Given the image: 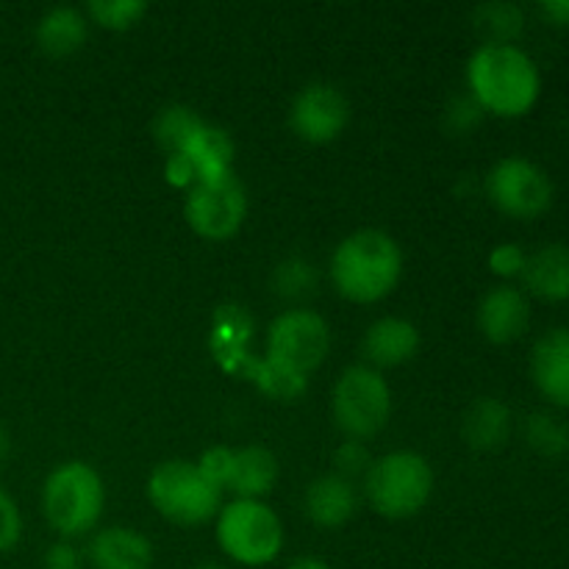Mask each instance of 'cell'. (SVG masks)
Listing matches in <instances>:
<instances>
[{
  "label": "cell",
  "instance_id": "obj_1",
  "mask_svg": "<svg viewBox=\"0 0 569 569\" xmlns=\"http://www.w3.org/2000/svg\"><path fill=\"white\" fill-rule=\"evenodd\" d=\"M470 94L483 111L522 117L542 92V76L531 56L517 44H481L467 64Z\"/></svg>",
  "mask_w": 569,
  "mask_h": 569
},
{
  "label": "cell",
  "instance_id": "obj_2",
  "mask_svg": "<svg viewBox=\"0 0 569 569\" xmlns=\"http://www.w3.org/2000/svg\"><path fill=\"white\" fill-rule=\"evenodd\" d=\"M403 253L383 231H356L339 242L331 259V278L339 295L353 303H376L400 281Z\"/></svg>",
  "mask_w": 569,
  "mask_h": 569
},
{
  "label": "cell",
  "instance_id": "obj_3",
  "mask_svg": "<svg viewBox=\"0 0 569 569\" xmlns=\"http://www.w3.org/2000/svg\"><path fill=\"white\" fill-rule=\"evenodd\" d=\"M372 509L387 520H406L426 509L433 492V470L420 453L400 450L372 461L365 476Z\"/></svg>",
  "mask_w": 569,
  "mask_h": 569
},
{
  "label": "cell",
  "instance_id": "obj_4",
  "mask_svg": "<svg viewBox=\"0 0 569 569\" xmlns=\"http://www.w3.org/2000/svg\"><path fill=\"white\" fill-rule=\"evenodd\" d=\"M106 492L98 472L83 461H67L56 467L42 489V509L50 528L72 539L89 533L100 520Z\"/></svg>",
  "mask_w": 569,
  "mask_h": 569
},
{
  "label": "cell",
  "instance_id": "obj_5",
  "mask_svg": "<svg viewBox=\"0 0 569 569\" xmlns=\"http://www.w3.org/2000/svg\"><path fill=\"white\" fill-rule=\"evenodd\" d=\"M217 542L242 567H264L283 550V526L261 500H233L220 511Z\"/></svg>",
  "mask_w": 569,
  "mask_h": 569
},
{
  "label": "cell",
  "instance_id": "obj_6",
  "mask_svg": "<svg viewBox=\"0 0 569 569\" xmlns=\"http://www.w3.org/2000/svg\"><path fill=\"white\" fill-rule=\"evenodd\" d=\"M148 498L164 520L200 526L217 515L222 492L200 476L192 461H164L150 472Z\"/></svg>",
  "mask_w": 569,
  "mask_h": 569
},
{
  "label": "cell",
  "instance_id": "obj_7",
  "mask_svg": "<svg viewBox=\"0 0 569 569\" xmlns=\"http://www.w3.org/2000/svg\"><path fill=\"white\" fill-rule=\"evenodd\" d=\"M392 415V392L383 376L372 367H350L333 389V417L348 439H370Z\"/></svg>",
  "mask_w": 569,
  "mask_h": 569
},
{
  "label": "cell",
  "instance_id": "obj_8",
  "mask_svg": "<svg viewBox=\"0 0 569 569\" xmlns=\"http://www.w3.org/2000/svg\"><path fill=\"white\" fill-rule=\"evenodd\" d=\"M487 194L503 214L531 220L553 203V181L548 172L522 156H506L489 170Z\"/></svg>",
  "mask_w": 569,
  "mask_h": 569
},
{
  "label": "cell",
  "instance_id": "obj_9",
  "mask_svg": "<svg viewBox=\"0 0 569 569\" xmlns=\"http://www.w3.org/2000/svg\"><path fill=\"white\" fill-rule=\"evenodd\" d=\"M331 348V331L320 315L295 309L278 317L267 333V359L309 378L322 365Z\"/></svg>",
  "mask_w": 569,
  "mask_h": 569
},
{
  "label": "cell",
  "instance_id": "obj_10",
  "mask_svg": "<svg viewBox=\"0 0 569 569\" xmlns=\"http://www.w3.org/2000/svg\"><path fill=\"white\" fill-rule=\"evenodd\" d=\"M187 222L206 239H231L248 214V194L237 176L194 183L187 192Z\"/></svg>",
  "mask_w": 569,
  "mask_h": 569
},
{
  "label": "cell",
  "instance_id": "obj_11",
  "mask_svg": "<svg viewBox=\"0 0 569 569\" xmlns=\"http://www.w3.org/2000/svg\"><path fill=\"white\" fill-rule=\"evenodd\" d=\"M289 120H292L295 133L306 142H333L350 120L348 98L331 83H309L295 98Z\"/></svg>",
  "mask_w": 569,
  "mask_h": 569
},
{
  "label": "cell",
  "instance_id": "obj_12",
  "mask_svg": "<svg viewBox=\"0 0 569 569\" xmlns=\"http://www.w3.org/2000/svg\"><path fill=\"white\" fill-rule=\"evenodd\" d=\"M531 322V306L517 287H492L478 303V331L492 345H509L526 333Z\"/></svg>",
  "mask_w": 569,
  "mask_h": 569
},
{
  "label": "cell",
  "instance_id": "obj_13",
  "mask_svg": "<svg viewBox=\"0 0 569 569\" xmlns=\"http://www.w3.org/2000/svg\"><path fill=\"white\" fill-rule=\"evenodd\" d=\"M531 376L550 403L569 409V328H550L531 350Z\"/></svg>",
  "mask_w": 569,
  "mask_h": 569
},
{
  "label": "cell",
  "instance_id": "obj_14",
  "mask_svg": "<svg viewBox=\"0 0 569 569\" xmlns=\"http://www.w3.org/2000/svg\"><path fill=\"white\" fill-rule=\"evenodd\" d=\"M89 565L94 569H150L153 545L133 528H103L89 545Z\"/></svg>",
  "mask_w": 569,
  "mask_h": 569
},
{
  "label": "cell",
  "instance_id": "obj_15",
  "mask_svg": "<svg viewBox=\"0 0 569 569\" xmlns=\"http://www.w3.org/2000/svg\"><path fill=\"white\" fill-rule=\"evenodd\" d=\"M306 515L320 528H342L345 522L353 520L359 509V495H356L353 481L342 476H322L306 489Z\"/></svg>",
  "mask_w": 569,
  "mask_h": 569
},
{
  "label": "cell",
  "instance_id": "obj_16",
  "mask_svg": "<svg viewBox=\"0 0 569 569\" xmlns=\"http://www.w3.org/2000/svg\"><path fill=\"white\" fill-rule=\"evenodd\" d=\"M420 348V331L409 320L383 317L365 333V356L376 367H400Z\"/></svg>",
  "mask_w": 569,
  "mask_h": 569
},
{
  "label": "cell",
  "instance_id": "obj_17",
  "mask_svg": "<svg viewBox=\"0 0 569 569\" xmlns=\"http://www.w3.org/2000/svg\"><path fill=\"white\" fill-rule=\"evenodd\" d=\"M528 292L542 300H569V244L553 242L528 256L522 270Z\"/></svg>",
  "mask_w": 569,
  "mask_h": 569
},
{
  "label": "cell",
  "instance_id": "obj_18",
  "mask_svg": "<svg viewBox=\"0 0 569 569\" xmlns=\"http://www.w3.org/2000/svg\"><path fill=\"white\" fill-rule=\"evenodd\" d=\"M467 445L478 453H492L500 450L511 437V411L503 400L498 398H478L467 409L465 422H461Z\"/></svg>",
  "mask_w": 569,
  "mask_h": 569
},
{
  "label": "cell",
  "instance_id": "obj_19",
  "mask_svg": "<svg viewBox=\"0 0 569 569\" xmlns=\"http://www.w3.org/2000/svg\"><path fill=\"white\" fill-rule=\"evenodd\" d=\"M176 156V153H172ZM189 159V164L194 167V176H198V183L220 181V178L233 176L231 161H233V142L222 128L203 126L194 131V137L189 139V144L183 148V153Z\"/></svg>",
  "mask_w": 569,
  "mask_h": 569
},
{
  "label": "cell",
  "instance_id": "obj_20",
  "mask_svg": "<svg viewBox=\"0 0 569 569\" xmlns=\"http://www.w3.org/2000/svg\"><path fill=\"white\" fill-rule=\"evenodd\" d=\"M37 44L42 53L56 56H72L76 50L83 48L89 37V26L83 11L72 9V6H56V9L44 11L37 22Z\"/></svg>",
  "mask_w": 569,
  "mask_h": 569
},
{
  "label": "cell",
  "instance_id": "obj_21",
  "mask_svg": "<svg viewBox=\"0 0 569 569\" xmlns=\"http://www.w3.org/2000/svg\"><path fill=\"white\" fill-rule=\"evenodd\" d=\"M278 481V461L261 445H248V448L233 453V472L228 489L239 495V500H261L272 492Z\"/></svg>",
  "mask_w": 569,
  "mask_h": 569
},
{
  "label": "cell",
  "instance_id": "obj_22",
  "mask_svg": "<svg viewBox=\"0 0 569 569\" xmlns=\"http://www.w3.org/2000/svg\"><path fill=\"white\" fill-rule=\"evenodd\" d=\"M250 342V320L242 309L226 306L214 315V331H211V350L220 361L222 370L244 372L253 356L248 353Z\"/></svg>",
  "mask_w": 569,
  "mask_h": 569
},
{
  "label": "cell",
  "instance_id": "obj_23",
  "mask_svg": "<svg viewBox=\"0 0 569 569\" xmlns=\"http://www.w3.org/2000/svg\"><path fill=\"white\" fill-rule=\"evenodd\" d=\"M476 28L487 42L483 44H515L526 28V14L517 3H483L476 9Z\"/></svg>",
  "mask_w": 569,
  "mask_h": 569
},
{
  "label": "cell",
  "instance_id": "obj_24",
  "mask_svg": "<svg viewBox=\"0 0 569 569\" xmlns=\"http://www.w3.org/2000/svg\"><path fill=\"white\" fill-rule=\"evenodd\" d=\"M522 437H526L528 448L545 459H559V456L569 453V428L548 411L528 415L522 422Z\"/></svg>",
  "mask_w": 569,
  "mask_h": 569
},
{
  "label": "cell",
  "instance_id": "obj_25",
  "mask_svg": "<svg viewBox=\"0 0 569 569\" xmlns=\"http://www.w3.org/2000/svg\"><path fill=\"white\" fill-rule=\"evenodd\" d=\"M244 376L253 378L256 387H259L261 392L278 400H295L298 395H303L306 383H309V378L306 376H298V372L287 370V367L267 359V356L264 359H250L248 367H244Z\"/></svg>",
  "mask_w": 569,
  "mask_h": 569
},
{
  "label": "cell",
  "instance_id": "obj_26",
  "mask_svg": "<svg viewBox=\"0 0 569 569\" xmlns=\"http://www.w3.org/2000/svg\"><path fill=\"white\" fill-rule=\"evenodd\" d=\"M200 126H203V120L192 109H187V106H167L156 117L153 137L167 150V156L183 153V148H187L189 139L194 137Z\"/></svg>",
  "mask_w": 569,
  "mask_h": 569
},
{
  "label": "cell",
  "instance_id": "obj_27",
  "mask_svg": "<svg viewBox=\"0 0 569 569\" xmlns=\"http://www.w3.org/2000/svg\"><path fill=\"white\" fill-rule=\"evenodd\" d=\"M87 11L98 26L109 28V31H128L142 20L148 3L142 0H92Z\"/></svg>",
  "mask_w": 569,
  "mask_h": 569
},
{
  "label": "cell",
  "instance_id": "obj_28",
  "mask_svg": "<svg viewBox=\"0 0 569 569\" xmlns=\"http://www.w3.org/2000/svg\"><path fill=\"white\" fill-rule=\"evenodd\" d=\"M272 283H276V292L283 295V298H303V295L315 292L317 272L309 261L287 259L283 264H278Z\"/></svg>",
  "mask_w": 569,
  "mask_h": 569
},
{
  "label": "cell",
  "instance_id": "obj_29",
  "mask_svg": "<svg viewBox=\"0 0 569 569\" xmlns=\"http://www.w3.org/2000/svg\"><path fill=\"white\" fill-rule=\"evenodd\" d=\"M333 465H337V476L353 481L356 476H367V470L372 467L370 450L359 439H348V442L339 445V450L333 453Z\"/></svg>",
  "mask_w": 569,
  "mask_h": 569
},
{
  "label": "cell",
  "instance_id": "obj_30",
  "mask_svg": "<svg viewBox=\"0 0 569 569\" xmlns=\"http://www.w3.org/2000/svg\"><path fill=\"white\" fill-rule=\"evenodd\" d=\"M198 470H200V476L211 483V487H217L222 492V489H228V483H231L233 450H228V448L206 450L198 461Z\"/></svg>",
  "mask_w": 569,
  "mask_h": 569
},
{
  "label": "cell",
  "instance_id": "obj_31",
  "mask_svg": "<svg viewBox=\"0 0 569 569\" xmlns=\"http://www.w3.org/2000/svg\"><path fill=\"white\" fill-rule=\"evenodd\" d=\"M22 537V515L11 495L0 487V553H9Z\"/></svg>",
  "mask_w": 569,
  "mask_h": 569
},
{
  "label": "cell",
  "instance_id": "obj_32",
  "mask_svg": "<svg viewBox=\"0 0 569 569\" xmlns=\"http://www.w3.org/2000/svg\"><path fill=\"white\" fill-rule=\"evenodd\" d=\"M526 261H528V253L520 248V244H498V248L489 253V267H492L495 276L500 278H515V276H522V270H526Z\"/></svg>",
  "mask_w": 569,
  "mask_h": 569
},
{
  "label": "cell",
  "instance_id": "obj_33",
  "mask_svg": "<svg viewBox=\"0 0 569 569\" xmlns=\"http://www.w3.org/2000/svg\"><path fill=\"white\" fill-rule=\"evenodd\" d=\"M481 114H483V109L481 106H478V100L472 98H459V100H453V106H450L448 109V117H450V126L456 128V131H470L472 126H478V120H481Z\"/></svg>",
  "mask_w": 569,
  "mask_h": 569
},
{
  "label": "cell",
  "instance_id": "obj_34",
  "mask_svg": "<svg viewBox=\"0 0 569 569\" xmlns=\"http://www.w3.org/2000/svg\"><path fill=\"white\" fill-rule=\"evenodd\" d=\"M42 569H83L81 553H78V548H72L70 542L61 539V542L48 548V553L42 559Z\"/></svg>",
  "mask_w": 569,
  "mask_h": 569
},
{
  "label": "cell",
  "instance_id": "obj_35",
  "mask_svg": "<svg viewBox=\"0 0 569 569\" xmlns=\"http://www.w3.org/2000/svg\"><path fill=\"white\" fill-rule=\"evenodd\" d=\"M164 178L172 183V187H181V189H192L198 183V176H194V167L189 164L187 156L176 153V156H167V164H164Z\"/></svg>",
  "mask_w": 569,
  "mask_h": 569
},
{
  "label": "cell",
  "instance_id": "obj_36",
  "mask_svg": "<svg viewBox=\"0 0 569 569\" xmlns=\"http://www.w3.org/2000/svg\"><path fill=\"white\" fill-rule=\"evenodd\" d=\"M539 11L556 26H569V0H545Z\"/></svg>",
  "mask_w": 569,
  "mask_h": 569
},
{
  "label": "cell",
  "instance_id": "obj_37",
  "mask_svg": "<svg viewBox=\"0 0 569 569\" xmlns=\"http://www.w3.org/2000/svg\"><path fill=\"white\" fill-rule=\"evenodd\" d=\"M287 569H331L322 559H315V556H303V559L289 561Z\"/></svg>",
  "mask_w": 569,
  "mask_h": 569
},
{
  "label": "cell",
  "instance_id": "obj_38",
  "mask_svg": "<svg viewBox=\"0 0 569 569\" xmlns=\"http://www.w3.org/2000/svg\"><path fill=\"white\" fill-rule=\"evenodd\" d=\"M11 453V439H9V431H6L3 426H0V467H3V461L9 459Z\"/></svg>",
  "mask_w": 569,
  "mask_h": 569
},
{
  "label": "cell",
  "instance_id": "obj_39",
  "mask_svg": "<svg viewBox=\"0 0 569 569\" xmlns=\"http://www.w3.org/2000/svg\"><path fill=\"white\" fill-rule=\"evenodd\" d=\"M198 569H226V567H217V565H203V567H198Z\"/></svg>",
  "mask_w": 569,
  "mask_h": 569
}]
</instances>
